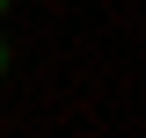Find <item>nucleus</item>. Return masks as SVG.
I'll use <instances>...</instances> for the list:
<instances>
[{"label":"nucleus","instance_id":"f257e3e1","mask_svg":"<svg viewBox=\"0 0 146 138\" xmlns=\"http://www.w3.org/2000/svg\"><path fill=\"white\" fill-rule=\"evenodd\" d=\"M0 66H7V44H0Z\"/></svg>","mask_w":146,"mask_h":138},{"label":"nucleus","instance_id":"f03ea898","mask_svg":"<svg viewBox=\"0 0 146 138\" xmlns=\"http://www.w3.org/2000/svg\"><path fill=\"white\" fill-rule=\"evenodd\" d=\"M0 7H7V0H0Z\"/></svg>","mask_w":146,"mask_h":138}]
</instances>
